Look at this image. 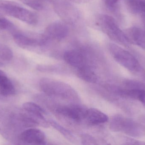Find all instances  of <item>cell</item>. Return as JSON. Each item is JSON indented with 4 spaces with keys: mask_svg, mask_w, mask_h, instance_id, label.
Instances as JSON below:
<instances>
[{
    "mask_svg": "<svg viewBox=\"0 0 145 145\" xmlns=\"http://www.w3.org/2000/svg\"><path fill=\"white\" fill-rule=\"evenodd\" d=\"M32 120L23 109H8L0 111V133L12 142H19L24 129L34 127Z\"/></svg>",
    "mask_w": 145,
    "mask_h": 145,
    "instance_id": "obj_1",
    "label": "cell"
},
{
    "mask_svg": "<svg viewBox=\"0 0 145 145\" xmlns=\"http://www.w3.org/2000/svg\"><path fill=\"white\" fill-rule=\"evenodd\" d=\"M39 87L48 96L59 98L74 103H78L80 100L78 94L73 88L63 82L44 77L40 81Z\"/></svg>",
    "mask_w": 145,
    "mask_h": 145,
    "instance_id": "obj_2",
    "label": "cell"
},
{
    "mask_svg": "<svg viewBox=\"0 0 145 145\" xmlns=\"http://www.w3.org/2000/svg\"><path fill=\"white\" fill-rule=\"evenodd\" d=\"M0 12L28 24L35 25L38 23V17L35 13L15 2L0 0Z\"/></svg>",
    "mask_w": 145,
    "mask_h": 145,
    "instance_id": "obj_3",
    "label": "cell"
},
{
    "mask_svg": "<svg viewBox=\"0 0 145 145\" xmlns=\"http://www.w3.org/2000/svg\"><path fill=\"white\" fill-rule=\"evenodd\" d=\"M110 128L113 132H122L134 137H139L145 134V128L142 125L121 115H116L111 118Z\"/></svg>",
    "mask_w": 145,
    "mask_h": 145,
    "instance_id": "obj_4",
    "label": "cell"
},
{
    "mask_svg": "<svg viewBox=\"0 0 145 145\" xmlns=\"http://www.w3.org/2000/svg\"><path fill=\"white\" fill-rule=\"evenodd\" d=\"M98 25L101 30L112 41L123 46L129 44L124 31L119 28L114 18L107 14H101L98 17Z\"/></svg>",
    "mask_w": 145,
    "mask_h": 145,
    "instance_id": "obj_5",
    "label": "cell"
},
{
    "mask_svg": "<svg viewBox=\"0 0 145 145\" xmlns=\"http://www.w3.org/2000/svg\"><path fill=\"white\" fill-rule=\"evenodd\" d=\"M108 49L114 59L129 71L136 73L141 70V66L138 60L127 50L111 43L108 45Z\"/></svg>",
    "mask_w": 145,
    "mask_h": 145,
    "instance_id": "obj_6",
    "label": "cell"
},
{
    "mask_svg": "<svg viewBox=\"0 0 145 145\" xmlns=\"http://www.w3.org/2000/svg\"><path fill=\"white\" fill-rule=\"evenodd\" d=\"M52 3L56 13L67 24L74 25L79 20L80 12L71 3L65 0H54Z\"/></svg>",
    "mask_w": 145,
    "mask_h": 145,
    "instance_id": "obj_7",
    "label": "cell"
},
{
    "mask_svg": "<svg viewBox=\"0 0 145 145\" xmlns=\"http://www.w3.org/2000/svg\"><path fill=\"white\" fill-rule=\"evenodd\" d=\"M69 26L64 21H57L51 23L46 28L42 35L46 44L53 41H60L67 37Z\"/></svg>",
    "mask_w": 145,
    "mask_h": 145,
    "instance_id": "obj_8",
    "label": "cell"
},
{
    "mask_svg": "<svg viewBox=\"0 0 145 145\" xmlns=\"http://www.w3.org/2000/svg\"><path fill=\"white\" fill-rule=\"evenodd\" d=\"M13 38L19 47L28 50H32L46 44L42 34L35 35L16 32L13 34Z\"/></svg>",
    "mask_w": 145,
    "mask_h": 145,
    "instance_id": "obj_9",
    "label": "cell"
},
{
    "mask_svg": "<svg viewBox=\"0 0 145 145\" xmlns=\"http://www.w3.org/2000/svg\"><path fill=\"white\" fill-rule=\"evenodd\" d=\"M87 108L74 104L58 107L56 112L59 115L75 122H80L85 119Z\"/></svg>",
    "mask_w": 145,
    "mask_h": 145,
    "instance_id": "obj_10",
    "label": "cell"
},
{
    "mask_svg": "<svg viewBox=\"0 0 145 145\" xmlns=\"http://www.w3.org/2000/svg\"><path fill=\"white\" fill-rule=\"evenodd\" d=\"M65 62L76 70L89 66L86 53L82 49H71L64 54Z\"/></svg>",
    "mask_w": 145,
    "mask_h": 145,
    "instance_id": "obj_11",
    "label": "cell"
},
{
    "mask_svg": "<svg viewBox=\"0 0 145 145\" xmlns=\"http://www.w3.org/2000/svg\"><path fill=\"white\" fill-rule=\"evenodd\" d=\"M19 142L27 144L44 145L46 144V136L40 129H28L21 133Z\"/></svg>",
    "mask_w": 145,
    "mask_h": 145,
    "instance_id": "obj_12",
    "label": "cell"
},
{
    "mask_svg": "<svg viewBox=\"0 0 145 145\" xmlns=\"http://www.w3.org/2000/svg\"><path fill=\"white\" fill-rule=\"evenodd\" d=\"M107 87L108 90L115 93L121 97L135 100L145 104V90L143 89H120L111 86H108Z\"/></svg>",
    "mask_w": 145,
    "mask_h": 145,
    "instance_id": "obj_13",
    "label": "cell"
},
{
    "mask_svg": "<svg viewBox=\"0 0 145 145\" xmlns=\"http://www.w3.org/2000/svg\"><path fill=\"white\" fill-rule=\"evenodd\" d=\"M129 43L137 45L145 49V30L137 27H132L124 31Z\"/></svg>",
    "mask_w": 145,
    "mask_h": 145,
    "instance_id": "obj_14",
    "label": "cell"
},
{
    "mask_svg": "<svg viewBox=\"0 0 145 145\" xmlns=\"http://www.w3.org/2000/svg\"><path fill=\"white\" fill-rule=\"evenodd\" d=\"M84 120L88 124L97 125L108 121V116L102 112L95 108L87 109Z\"/></svg>",
    "mask_w": 145,
    "mask_h": 145,
    "instance_id": "obj_15",
    "label": "cell"
},
{
    "mask_svg": "<svg viewBox=\"0 0 145 145\" xmlns=\"http://www.w3.org/2000/svg\"><path fill=\"white\" fill-rule=\"evenodd\" d=\"M16 93L15 87L7 76L0 70V94L5 97L12 96Z\"/></svg>",
    "mask_w": 145,
    "mask_h": 145,
    "instance_id": "obj_16",
    "label": "cell"
},
{
    "mask_svg": "<svg viewBox=\"0 0 145 145\" xmlns=\"http://www.w3.org/2000/svg\"><path fill=\"white\" fill-rule=\"evenodd\" d=\"M77 75L80 79L89 83H95L98 81L97 75L90 66L77 70Z\"/></svg>",
    "mask_w": 145,
    "mask_h": 145,
    "instance_id": "obj_17",
    "label": "cell"
},
{
    "mask_svg": "<svg viewBox=\"0 0 145 145\" xmlns=\"http://www.w3.org/2000/svg\"><path fill=\"white\" fill-rule=\"evenodd\" d=\"M22 108L25 110L36 115L40 117H45L46 115L45 111L41 106L33 102H26L23 104Z\"/></svg>",
    "mask_w": 145,
    "mask_h": 145,
    "instance_id": "obj_18",
    "label": "cell"
},
{
    "mask_svg": "<svg viewBox=\"0 0 145 145\" xmlns=\"http://www.w3.org/2000/svg\"><path fill=\"white\" fill-rule=\"evenodd\" d=\"M48 122L51 126L58 131L66 139L72 143L76 142V138L70 131L62 127L61 125L54 120H50Z\"/></svg>",
    "mask_w": 145,
    "mask_h": 145,
    "instance_id": "obj_19",
    "label": "cell"
},
{
    "mask_svg": "<svg viewBox=\"0 0 145 145\" xmlns=\"http://www.w3.org/2000/svg\"><path fill=\"white\" fill-rule=\"evenodd\" d=\"M13 54L11 49L5 44L0 43V58L4 61L12 59Z\"/></svg>",
    "mask_w": 145,
    "mask_h": 145,
    "instance_id": "obj_20",
    "label": "cell"
},
{
    "mask_svg": "<svg viewBox=\"0 0 145 145\" xmlns=\"http://www.w3.org/2000/svg\"><path fill=\"white\" fill-rule=\"evenodd\" d=\"M15 26L12 23L4 17L0 16V31H13Z\"/></svg>",
    "mask_w": 145,
    "mask_h": 145,
    "instance_id": "obj_21",
    "label": "cell"
},
{
    "mask_svg": "<svg viewBox=\"0 0 145 145\" xmlns=\"http://www.w3.org/2000/svg\"><path fill=\"white\" fill-rule=\"evenodd\" d=\"M37 70L41 72H57L61 71V66L57 65H40L37 66Z\"/></svg>",
    "mask_w": 145,
    "mask_h": 145,
    "instance_id": "obj_22",
    "label": "cell"
},
{
    "mask_svg": "<svg viewBox=\"0 0 145 145\" xmlns=\"http://www.w3.org/2000/svg\"><path fill=\"white\" fill-rule=\"evenodd\" d=\"M23 3L37 10H42L44 6L39 0H21Z\"/></svg>",
    "mask_w": 145,
    "mask_h": 145,
    "instance_id": "obj_23",
    "label": "cell"
},
{
    "mask_svg": "<svg viewBox=\"0 0 145 145\" xmlns=\"http://www.w3.org/2000/svg\"><path fill=\"white\" fill-rule=\"evenodd\" d=\"M129 9L133 13H140L139 10V0H125Z\"/></svg>",
    "mask_w": 145,
    "mask_h": 145,
    "instance_id": "obj_24",
    "label": "cell"
},
{
    "mask_svg": "<svg viewBox=\"0 0 145 145\" xmlns=\"http://www.w3.org/2000/svg\"><path fill=\"white\" fill-rule=\"evenodd\" d=\"M82 142L84 145L97 144L96 140L92 136L89 135L83 134L81 137Z\"/></svg>",
    "mask_w": 145,
    "mask_h": 145,
    "instance_id": "obj_25",
    "label": "cell"
},
{
    "mask_svg": "<svg viewBox=\"0 0 145 145\" xmlns=\"http://www.w3.org/2000/svg\"><path fill=\"white\" fill-rule=\"evenodd\" d=\"M107 8L112 11H116L117 4L120 0H103Z\"/></svg>",
    "mask_w": 145,
    "mask_h": 145,
    "instance_id": "obj_26",
    "label": "cell"
},
{
    "mask_svg": "<svg viewBox=\"0 0 145 145\" xmlns=\"http://www.w3.org/2000/svg\"><path fill=\"white\" fill-rule=\"evenodd\" d=\"M73 2L76 3H80V4H83V3H88L92 1V0H69Z\"/></svg>",
    "mask_w": 145,
    "mask_h": 145,
    "instance_id": "obj_27",
    "label": "cell"
},
{
    "mask_svg": "<svg viewBox=\"0 0 145 145\" xmlns=\"http://www.w3.org/2000/svg\"><path fill=\"white\" fill-rule=\"evenodd\" d=\"M5 61H3L2 60L1 58H0V67H2V66H3L5 65Z\"/></svg>",
    "mask_w": 145,
    "mask_h": 145,
    "instance_id": "obj_28",
    "label": "cell"
},
{
    "mask_svg": "<svg viewBox=\"0 0 145 145\" xmlns=\"http://www.w3.org/2000/svg\"><path fill=\"white\" fill-rule=\"evenodd\" d=\"M143 15H142V19H143V23H144V26L145 28V13H143Z\"/></svg>",
    "mask_w": 145,
    "mask_h": 145,
    "instance_id": "obj_29",
    "label": "cell"
},
{
    "mask_svg": "<svg viewBox=\"0 0 145 145\" xmlns=\"http://www.w3.org/2000/svg\"><path fill=\"white\" fill-rule=\"evenodd\" d=\"M42 1H46L48 2L51 3H52L54 1V0H42Z\"/></svg>",
    "mask_w": 145,
    "mask_h": 145,
    "instance_id": "obj_30",
    "label": "cell"
}]
</instances>
